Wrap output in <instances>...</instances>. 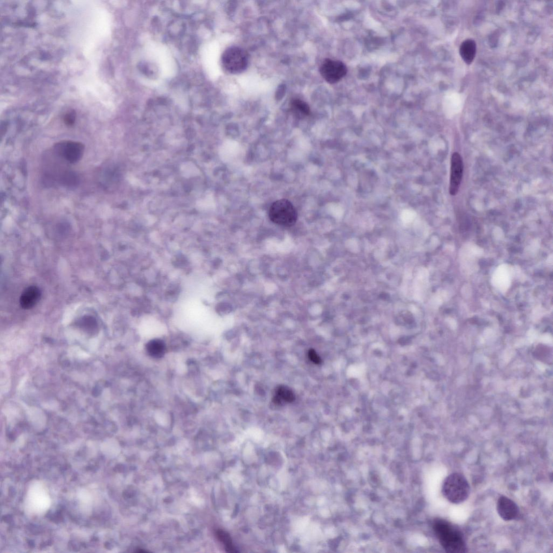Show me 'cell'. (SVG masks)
Here are the masks:
<instances>
[{"instance_id": "obj_4", "label": "cell", "mask_w": 553, "mask_h": 553, "mask_svg": "<svg viewBox=\"0 0 553 553\" xmlns=\"http://www.w3.org/2000/svg\"><path fill=\"white\" fill-rule=\"evenodd\" d=\"M222 63L224 69L228 73L240 74L246 70L249 64V55L242 48L231 47L223 53Z\"/></svg>"}, {"instance_id": "obj_17", "label": "cell", "mask_w": 553, "mask_h": 553, "mask_svg": "<svg viewBox=\"0 0 553 553\" xmlns=\"http://www.w3.org/2000/svg\"><path fill=\"white\" fill-rule=\"evenodd\" d=\"M211 196L206 195L204 198L200 199L196 202V207L200 210H208L211 207Z\"/></svg>"}, {"instance_id": "obj_11", "label": "cell", "mask_w": 553, "mask_h": 553, "mask_svg": "<svg viewBox=\"0 0 553 553\" xmlns=\"http://www.w3.org/2000/svg\"><path fill=\"white\" fill-rule=\"evenodd\" d=\"M476 52V44L472 39H467L462 42L460 47V54L464 61L470 64L473 61Z\"/></svg>"}, {"instance_id": "obj_12", "label": "cell", "mask_w": 553, "mask_h": 553, "mask_svg": "<svg viewBox=\"0 0 553 553\" xmlns=\"http://www.w3.org/2000/svg\"><path fill=\"white\" fill-rule=\"evenodd\" d=\"M294 400L295 396L292 390L287 386L282 385L276 388L272 401L276 405H281L285 402L292 403Z\"/></svg>"}, {"instance_id": "obj_14", "label": "cell", "mask_w": 553, "mask_h": 553, "mask_svg": "<svg viewBox=\"0 0 553 553\" xmlns=\"http://www.w3.org/2000/svg\"><path fill=\"white\" fill-rule=\"evenodd\" d=\"M216 537L223 543L227 552L233 553L238 551L234 545L232 539L227 533L221 529L217 530Z\"/></svg>"}, {"instance_id": "obj_1", "label": "cell", "mask_w": 553, "mask_h": 553, "mask_svg": "<svg viewBox=\"0 0 553 553\" xmlns=\"http://www.w3.org/2000/svg\"><path fill=\"white\" fill-rule=\"evenodd\" d=\"M433 529L440 544L447 552L463 553L467 551L466 543L459 528L445 519H436Z\"/></svg>"}, {"instance_id": "obj_7", "label": "cell", "mask_w": 553, "mask_h": 553, "mask_svg": "<svg viewBox=\"0 0 553 553\" xmlns=\"http://www.w3.org/2000/svg\"><path fill=\"white\" fill-rule=\"evenodd\" d=\"M464 165L462 156L457 152H454L451 159V173L450 193L455 196L457 193L461 185L463 175Z\"/></svg>"}, {"instance_id": "obj_15", "label": "cell", "mask_w": 553, "mask_h": 553, "mask_svg": "<svg viewBox=\"0 0 553 553\" xmlns=\"http://www.w3.org/2000/svg\"><path fill=\"white\" fill-rule=\"evenodd\" d=\"M180 173L186 178H190L197 176L200 174L198 168L193 162H187L181 166Z\"/></svg>"}, {"instance_id": "obj_20", "label": "cell", "mask_w": 553, "mask_h": 553, "mask_svg": "<svg viewBox=\"0 0 553 553\" xmlns=\"http://www.w3.org/2000/svg\"><path fill=\"white\" fill-rule=\"evenodd\" d=\"M285 93V86L284 85H281L278 90L276 91L275 99L278 100H281L284 96Z\"/></svg>"}, {"instance_id": "obj_13", "label": "cell", "mask_w": 553, "mask_h": 553, "mask_svg": "<svg viewBox=\"0 0 553 553\" xmlns=\"http://www.w3.org/2000/svg\"><path fill=\"white\" fill-rule=\"evenodd\" d=\"M292 112L299 118L308 117L310 115V108L307 103L301 99H294L290 103Z\"/></svg>"}, {"instance_id": "obj_18", "label": "cell", "mask_w": 553, "mask_h": 553, "mask_svg": "<svg viewBox=\"0 0 553 553\" xmlns=\"http://www.w3.org/2000/svg\"><path fill=\"white\" fill-rule=\"evenodd\" d=\"M76 120V113L74 111L66 113L64 117V122L66 125L72 126L74 125Z\"/></svg>"}, {"instance_id": "obj_3", "label": "cell", "mask_w": 553, "mask_h": 553, "mask_svg": "<svg viewBox=\"0 0 553 553\" xmlns=\"http://www.w3.org/2000/svg\"><path fill=\"white\" fill-rule=\"evenodd\" d=\"M271 221L283 226H291L296 223L298 213L294 205L287 199L274 202L269 210Z\"/></svg>"}, {"instance_id": "obj_19", "label": "cell", "mask_w": 553, "mask_h": 553, "mask_svg": "<svg viewBox=\"0 0 553 553\" xmlns=\"http://www.w3.org/2000/svg\"><path fill=\"white\" fill-rule=\"evenodd\" d=\"M308 356L310 360L312 361L313 363L316 364H319L321 363V360L315 350L310 349L309 351Z\"/></svg>"}, {"instance_id": "obj_9", "label": "cell", "mask_w": 553, "mask_h": 553, "mask_svg": "<svg viewBox=\"0 0 553 553\" xmlns=\"http://www.w3.org/2000/svg\"><path fill=\"white\" fill-rule=\"evenodd\" d=\"M41 294L39 289L34 286L27 288L22 293L20 298L21 307L26 310L33 308L39 302Z\"/></svg>"}, {"instance_id": "obj_5", "label": "cell", "mask_w": 553, "mask_h": 553, "mask_svg": "<svg viewBox=\"0 0 553 553\" xmlns=\"http://www.w3.org/2000/svg\"><path fill=\"white\" fill-rule=\"evenodd\" d=\"M322 78L330 84H335L344 78L348 73L347 65L342 62L327 59L319 68Z\"/></svg>"}, {"instance_id": "obj_2", "label": "cell", "mask_w": 553, "mask_h": 553, "mask_svg": "<svg viewBox=\"0 0 553 553\" xmlns=\"http://www.w3.org/2000/svg\"><path fill=\"white\" fill-rule=\"evenodd\" d=\"M471 488L468 481L459 473H453L447 476L443 485L442 492L450 502L459 504L469 498Z\"/></svg>"}, {"instance_id": "obj_10", "label": "cell", "mask_w": 553, "mask_h": 553, "mask_svg": "<svg viewBox=\"0 0 553 553\" xmlns=\"http://www.w3.org/2000/svg\"><path fill=\"white\" fill-rule=\"evenodd\" d=\"M146 347L148 355L152 358H161L166 354L167 347L165 341L162 339H152L148 341Z\"/></svg>"}, {"instance_id": "obj_16", "label": "cell", "mask_w": 553, "mask_h": 553, "mask_svg": "<svg viewBox=\"0 0 553 553\" xmlns=\"http://www.w3.org/2000/svg\"><path fill=\"white\" fill-rule=\"evenodd\" d=\"M62 183L68 187H74L79 183V178L73 172H66L61 178Z\"/></svg>"}, {"instance_id": "obj_8", "label": "cell", "mask_w": 553, "mask_h": 553, "mask_svg": "<svg viewBox=\"0 0 553 553\" xmlns=\"http://www.w3.org/2000/svg\"><path fill=\"white\" fill-rule=\"evenodd\" d=\"M497 509L499 516L504 521H509L516 519L519 514L518 505L505 496H501L499 498Z\"/></svg>"}, {"instance_id": "obj_6", "label": "cell", "mask_w": 553, "mask_h": 553, "mask_svg": "<svg viewBox=\"0 0 553 553\" xmlns=\"http://www.w3.org/2000/svg\"><path fill=\"white\" fill-rule=\"evenodd\" d=\"M84 149L82 143L75 141L60 142L55 147L56 153L71 164L76 163L82 158Z\"/></svg>"}]
</instances>
